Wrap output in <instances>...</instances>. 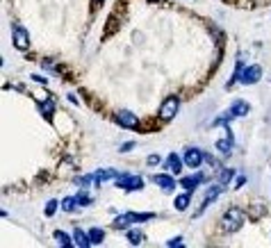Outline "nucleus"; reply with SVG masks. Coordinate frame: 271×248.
<instances>
[{
    "mask_svg": "<svg viewBox=\"0 0 271 248\" xmlns=\"http://www.w3.org/2000/svg\"><path fill=\"white\" fill-rule=\"evenodd\" d=\"M166 246H169V248H171V246H182V239H180V237H173V239L166 242Z\"/></svg>",
    "mask_w": 271,
    "mask_h": 248,
    "instance_id": "c85d7f7f",
    "label": "nucleus"
},
{
    "mask_svg": "<svg viewBox=\"0 0 271 248\" xmlns=\"http://www.w3.org/2000/svg\"><path fill=\"white\" fill-rule=\"evenodd\" d=\"M224 189H226V184H221V182H217V184H212V187H207V191H205V198H203V205L196 209V216L203 214L205 209L210 207L212 203H214L219 196H221V194H224Z\"/></svg>",
    "mask_w": 271,
    "mask_h": 248,
    "instance_id": "20e7f679",
    "label": "nucleus"
},
{
    "mask_svg": "<svg viewBox=\"0 0 271 248\" xmlns=\"http://www.w3.org/2000/svg\"><path fill=\"white\" fill-rule=\"evenodd\" d=\"M12 41L19 50H27V48H30V34H27L25 27L16 23V25L12 27Z\"/></svg>",
    "mask_w": 271,
    "mask_h": 248,
    "instance_id": "423d86ee",
    "label": "nucleus"
},
{
    "mask_svg": "<svg viewBox=\"0 0 271 248\" xmlns=\"http://www.w3.org/2000/svg\"><path fill=\"white\" fill-rule=\"evenodd\" d=\"M116 176H119V173H116V169L96 171V173H93V182H96V184H103L105 180H116Z\"/></svg>",
    "mask_w": 271,
    "mask_h": 248,
    "instance_id": "ddd939ff",
    "label": "nucleus"
},
{
    "mask_svg": "<svg viewBox=\"0 0 271 248\" xmlns=\"http://www.w3.org/2000/svg\"><path fill=\"white\" fill-rule=\"evenodd\" d=\"M151 219H155V214H135V212H126V214H119L116 219H114L112 228L114 230H126V228H130L133 223L151 221Z\"/></svg>",
    "mask_w": 271,
    "mask_h": 248,
    "instance_id": "f257e3e1",
    "label": "nucleus"
},
{
    "mask_svg": "<svg viewBox=\"0 0 271 248\" xmlns=\"http://www.w3.org/2000/svg\"><path fill=\"white\" fill-rule=\"evenodd\" d=\"M78 198L75 196H68V198H64V201H62V209H64V212H75V209H78Z\"/></svg>",
    "mask_w": 271,
    "mask_h": 248,
    "instance_id": "412c9836",
    "label": "nucleus"
},
{
    "mask_svg": "<svg viewBox=\"0 0 271 248\" xmlns=\"http://www.w3.org/2000/svg\"><path fill=\"white\" fill-rule=\"evenodd\" d=\"M75 198H78V203H80V205H91V198L87 196V194H78Z\"/></svg>",
    "mask_w": 271,
    "mask_h": 248,
    "instance_id": "bb28decb",
    "label": "nucleus"
},
{
    "mask_svg": "<svg viewBox=\"0 0 271 248\" xmlns=\"http://www.w3.org/2000/svg\"><path fill=\"white\" fill-rule=\"evenodd\" d=\"M103 239H105V230H100V228H91V230H89V242H91V246L103 244Z\"/></svg>",
    "mask_w": 271,
    "mask_h": 248,
    "instance_id": "f3484780",
    "label": "nucleus"
},
{
    "mask_svg": "<svg viewBox=\"0 0 271 248\" xmlns=\"http://www.w3.org/2000/svg\"><path fill=\"white\" fill-rule=\"evenodd\" d=\"M248 110H251V107H248V103H244V100H235V103H232V107H230V112H232V116H235V118L246 116V114H248Z\"/></svg>",
    "mask_w": 271,
    "mask_h": 248,
    "instance_id": "2eb2a0df",
    "label": "nucleus"
},
{
    "mask_svg": "<svg viewBox=\"0 0 271 248\" xmlns=\"http://www.w3.org/2000/svg\"><path fill=\"white\" fill-rule=\"evenodd\" d=\"M178 107H180L178 96H169V98L162 103V107H159V118H162V121H171V118L178 114Z\"/></svg>",
    "mask_w": 271,
    "mask_h": 248,
    "instance_id": "39448f33",
    "label": "nucleus"
},
{
    "mask_svg": "<svg viewBox=\"0 0 271 248\" xmlns=\"http://www.w3.org/2000/svg\"><path fill=\"white\" fill-rule=\"evenodd\" d=\"M116 123H119L121 128H128V130H135V128L139 125V118L135 116L133 112L121 110V112H116Z\"/></svg>",
    "mask_w": 271,
    "mask_h": 248,
    "instance_id": "1a4fd4ad",
    "label": "nucleus"
},
{
    "mask_svg": "<svg viewBox=\"0 0 271 248\" xmlns=\"http://www.w3.org/2000/svg\"><path fill=\"white\" fill-rule=\"evenodd\" d=\"M93 182V176H82V178H78V184L85 189V187H89V184Z\"/></svg>",
    "mask_w": 271,
    "mask_h": 248,
    "instance_id": "a878e982",
    "label": "nucleus"
},
{
    "mask_svg": "<svg viewBox=\"0 0 271 248\" xmlns=\"http://www.w3.org/2000/svg\"><path fill=\"white\" fill-rule=\"evenodd\" d=\"M39 112L44 114V116L50 118V114L55 112V100H53V98H46L44 103H39Z\"/></svg>",
    "mask_w": 271,
    "mask_h": 248,
    "instance_id": "aec40b11",
    "label": "nucleus"
},
{
    "mask_svg": "<svg viewBox=\"0 0 271 248\" xmlns=\"http://www.w3.org/2000/svg\"><path fill=\"white\" fill-rule=\"evenodd\" d=\"M91 5L93 7H100V5H103V0H91Z\"/></svg>",
    "mask_w": 271,
    "mask_h": 248,
    "instance_id": "473e14b6",
    "label": "nucleus"
},
{
    "mask_svg": "<svg viewBox=\"0 0 271 248\" xmlns=\"http://www.w3.org/2000/svg\"><path fill=\"white\" fill-rule=\"evenodd\" d=\"M73 244L80 248H87V246H91V242H89V232H82L80 228L73 230Z\"/></svg>",
    "mask_w": 271,
    "mask_h": 248,
    "instance_id": "4468645a",
    "label": "nucleus"
},
{
    "mask_svg": "<svg viewBox=\"0 0 271 248\" xmlns=\"http://www.w3.org/2000/svg\"><path fill=\"white\" fill-rule=\"evenodd\" d=\"M244 184H246V176H239L237 178V187H244Z\"/></svg>",
    "mask_w": 271,
    "mask_h": 248,
    "instance_id": "2f4dec72",
    "label": "nucleus"
},
{
    "mask_svg": "<svg viewBox=\"0 0 271 248\" xmlns=\"http://www.w3.org/2000/svg\"><path fill=\"white\" fill-rule=\"evenodd\" d=\"M217 150L221 153V155H226V157L230 155V150H232V135H230V132H228V137H226V139H219V141H217Z\"/></svg>",
    "mask_w": 271,
    "mask_h": 248,
    "instance_id": "dca6fc26",
    "label": "nucleus"
},
{
    "mask_svg": "<svg viewBox=\"0 0 271 248\" xmlns=\"http://www.w3.org/2000/svg\"><path fill=\"white\" fill-rule=\"evenodd\" d=\"M135 148V141H128V144L121 146V153H128V150H133Z\"/></svg>",
    "mask_w": 271,
    "mask_h": 248,
    "instance_id": "7c9ffc66",
    "label": "nucleus"
},
{
    "mask_svg": "<svg viewBox=\"0 0 271 248\" xmlns=\"http://www.w3.org/2000/svg\"><path fill=\"white\" fill-rule=\"evenodd\" d=\"M232 176H235V169H219V182L226 184V187L232 180Z\"/></svg>",
    "mask_w": 271,
    "mask_h": 248,
    "instance_id": "5701e85b",
    "label": "nucleus"
},
{
    "mask_svg": "<svg viewBox=\"0 0 271 248\" xmlns=\"http://www.w3.org/2000/svg\"><path fill=\"white\" fill-rule=\"evenodd\" d=\"M242 73H244V57H239V59H237V66H235V73H232L230 82H228L226 87H232L235 82H239V78H242Z\"/></svg>",
    "mask_w": 271,
    "mask_h": 248,
    "instance_id": "6ab92c4d",
    "label": "nucleus"
},
{
    "mask_svg": "<svg viewBox=\"0 0 271 248\" xmlns=\"http://www.w3.org/2000/svg\"><path fill=\"white\" fill-rule=\"evenodd\" d=\"M203 162H205V153L201 148H187L185 150V164L189 169H199Z\"/></svg>",
    "mask_w": 271,
    "mask_h": 248,
    "instance_id": "0eeeda50",
    "label": "nucleus"
},
{
    "mask_svg": "<svg viewBox=\"0 0 271 248\" xmlns=\"http://www.w3.org/2000/svg\"><path fill=\"white\" fill-rule=\"evenodd\" d=\"M128 242L133 244V246H139V244L144 242V232L141 230H128Z\"/></svg>",
    "mask_w": 271,
    "mask_h": 248,
    "instance_id": "4be33fe9",
    "label": "nucleus"
},
{
    "mask_svg": "<svg viewBox=\"0 0 271 248\" xmlns=\"http://www.w3.org/2000/svg\"><path fill=\"white\" fill-rule=\"evenodd\" d=\"M34 82H39V85H48V78H44V75H32Z\"/></svg>",
    "mask_w": 271,
    "mask_h": 248,
    "instance_id": "c756f323",
    "label": "nucleus"
},
{
    "mask_svg": "<svg viewBox=\"0 0 271 248\" xmlns=\"http://www.w3.org/2000/svg\"><path fill=\"white\" fill-rule=\"evenodd\" d=\"M164 169L169 171V173H180V171H182V159H180L176 153H171V155L164 159Z\"/></svg>",
    "mask_w": 271,
    "mask_h": 248,
    "instance_id": "9b49d317",
    "label": "nucleus"
},
{
    "mask_svg": "<svg viewBox=\"0 0 271 248\" xmlns=\"http://www.w3.org/2000/svg\"><path fill=\"white\" fill-rule=\"evenodd\" d=\"M57 205H60L57 201H48L46 203V216H53L55 212H57Z\"/></svg>",
    "mask_w": 271,
    "mask_h": 248,
    "instance_id": "393cba45",
    "label": "nucleus"
},
{
    "mask_svg": "<svg viewBox=\"0 0 271 248\" xmlns=\"http://www.w3.org/2000/svg\"><path fill=\"white\" fill-rule=\"evenodd\" d=\"M146 164H148V166H158V164H159V157L158 155H148V157H146Z\"/></svg>",
    "mask_w": 271,
    "mask_h": 248,
    "instance_id": "cd10ccee",
    "label": "nucleus"
},
{
    "mask_svg": "<svg viewBox=\"0 0 271 248\" xmlns=\"http://www.w3.org/2000/svg\"><path fill=\"white\" fill-rule=\"evenodd\" d=\"M55 239H57V244H60V246H71V244H73L71 237H68L67 232H62V230H57V232H55Z\"/></svg>",
    "mask_w": 271,
    "mask_h": 248,
    "instance_id": "b1692460",
    "label": "nucleus"
},
{
    "mask_svg": "<svg viewBox=\"0 0 271 248\" xmlns=\"http://www.w3.org/2000/svg\"><path fill=\"white\" fill-rule=\"evenodd\" d=\"M203 182H205L203 173H196V176H192V178H182V180H180V184H182L187 191H194L199 184H203Z\"/></svg>",
    "mask_w": 271,
    "mask_h": 248,
    "instance_id": "f8f14e48",
    "label": "nucleus"
},
{
    "mask_svg": "<svg viewBox=\"0 0 271 248\" xmlns=\"http://www.w3.org/2000/svg\"><path fill=\"white\" fill-rule=\"evenodd\" d=\"M260 78H262V66L253 64V66H246V68H244V73H242L239 82H242V85H255Z\"/></svg>",
    "mask_w": 271,
    "mask_h": 248,
    "instance_id": "6e6552de",
    "label": "nucleus"
},
{
    "mask_svg": "<svg viewBox=\"0 0 271 248\" xmlns=\"http://www.w3.org/2000/svg\"><path fill=\"white\" fill-rule=\"evenodd\" d=\"M189 203H192V191H187V194L176 198V209H178V212H185V209L189 207Z\"/></svg>",
    "mask_w": 271,
    "mask_h": 248,
    "instance_id": "a211bd4d",
    "label": "nucleus"
},
{
    "mask_svg": "<svg viewBox=\"0 0 271 248\" xmlns=\"http://www.w3.org/2000/svg\"><path fill=\"white\" fill-rule=\"evenodd\" d=\"M242 225H244V214H242V209H237V207L226 209V214H224V230L226 232H237Z\"/></svg>",
    "mask_w": 271,
    "mask_h": 248,
    "instance_id": "f03ea898",
    "label": "nucleus"
},
{
    "mask_svg": "<svg viewBox=\"0 0 271 248\" xmlns=\"http://www.w3.org/2000/svg\"><path fill=\"white\" fill-rule=\"evenodd\" d=\"M151 180H153L155 184H159V187H162V189H164L166 194L176 189V180L171 178V173H155V176H153Z\"/></svg>",
    "mask_w": 271,
    "mask_h": 248,
    "instance_id": "9d476101",
    "label": "nucleus"
},
{
    "mask_svg": "<svg viewBox=\"0 0 271 248\" xmlns=\"http://www.w3.org/2000/svg\"><path fill=\"white\" fill-rule=\"evenodd\" d=\"M114 182H116V187H121V189H126V191L144 189V180L139 176H133V173H119Z\"/></svg>",
    "mask_w": 271,
    "mask_h": 248,
    "instance_id": "7ed1b4c3",
    "label": "nucleus"
}]
</instances>
